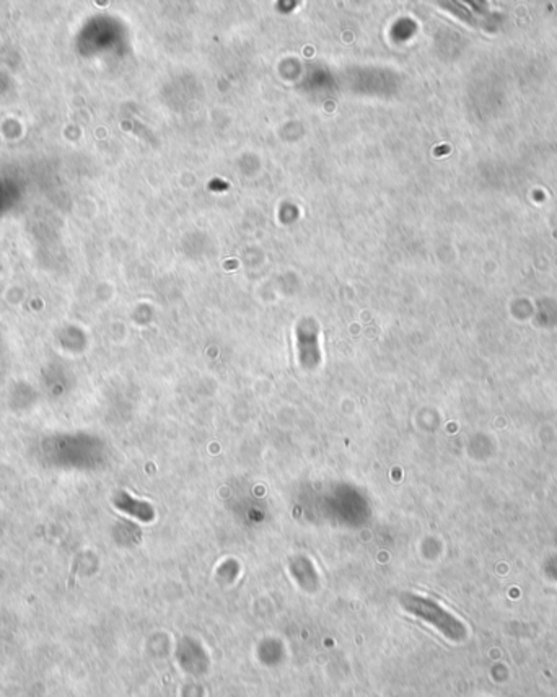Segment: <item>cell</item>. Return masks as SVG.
I'll return each instance as SVG.
<instances>
[{
    "label": "cell",
    "instance_id": "cell-1",
    "mask_svg": "<svg viewBox=\"0 0 557 697\" xmlns=\"http://www.w3.org/2000/svg\"><path fill=\"white\" fill-rule=\"evenodd\" d=\"M401 605H403V608L406 611H409V613L429 621V623L436 624L440 629L446 630V628L450 626L448 616H446L435 603H432V601L420 598V596L415 595H403L401 596Z\"/></svg>",
    "mask_w": 557,
    "mask_h": 697
},
{
    "label": "cell",
    "instance_id": "cell-2",
    "mask_svg": "<svg viewBox=\"0 0 557 697\" xmlns=\"http://www.w3.org/2000/svg\"><path fill=\"white\" fill-rule=\"evenodd\" d=\"M114 504H116L123 511H128V513L137 516V518H140V520L147 521V520H152V516H153V511H152V507H150V505L139 502V500H134L128 494H119L116 500H114Z\"/></svg>",
    "mask_w": 557,
    "mask_h": 697
}]
</instances>
